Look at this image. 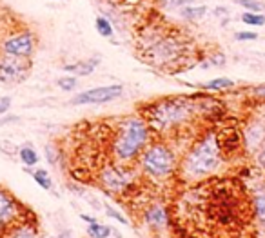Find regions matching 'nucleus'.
Wrapping results in <instances>:
<instances>
[{
    "label": "nucleus",
    "instance_id": "obj_1",
    "mask_svg": "<svg viewBox=\"0 0 265 238\" xmlns=\"http://www.w3.org/2000/svg\"><path fill=\"white\" fill-rule=\"evenodd\" d=\"M224 160L220 140L215 133L203 135L184 156L180 173L187 180H202L215 173Z\"/></svg>",
    "mask_w": 265,
    "mask_h": 238
},
{
    "label": "nucleus",
    "instance_id": "obj_28",
    "mask_svg": "<svg viewBox=\"0 0 265 238\" xmlns=\"http://www.w3.org/2000/svg\"><path fill=\"white\" fill-rule=\"evenodd\" d=\"M254 155H256V162L260 164V167H265V140L260 144V147H258L256 151H254Z\"/></svg>",
    "mask_w": 265,
    "mask_h": 238
},
{
    "label": "nucleus",
    "instance_id": "obj_25",
    "mask_svg": "<svg viewBox=\"0 0 265 238\" xmlns=\"http://www.w3.org/2000/svg\"><path fill=\"white\" fill-rule=\"evenodd\" d=\"M0 151L9 156H15L18 153V147L13 142H9V140H0Z\"/></svg>",
    "mask_w": 265,
    "mask_h": 238
},
{
    "label": "nucleus",
    "instance_id": "obj_19",
    "mask_svg": "<svg viewBox=\"0 0 265 238\" xmlns=\"http://www.w3.org/2000/svg\"><path fill=\"white\" fill-rule=\"evenodd\" d=\"M113 233V229L109 225H103V224H98V222H94V224H89L87 227V234L91 238H109Z\"/></svg>",
    "mask_w": 265,
    "mask_h": 238
},
{
    "label": "nucleus",
    "instance_id": "obj_13",
    "mask_svg": "<svg viewBox=\"0 0 265 238\" xmlns=\"http://www.w3.org/2000/svg\"><path fill=\"white\" fill-rule=\"evenodd\" d=\"M252 207H254V216L260 222L261 227H265V188L258 189L252 197Z\"/></svg>",
    "mask_w": 265,
    "mask_h": 238
},
{
    "label": "nucleus",
    "instance_id": "obj_9",
    "mask_svg": "<svg viewBox=\"0 0 265 238\" xmlns=\"http://www.w3.org/2000/svg\"><path fill=\"white\" fill-rule=\"evenodd\" d=\"M122 93H124V87L118 86V84L93 87V89H87V91H82V93H78V95L73 96L71 104L73 105L108 104V102H111V100H117L118 96H122Z\"/></svg>",
    "mask_w": 265,
    "mask_h": 238
},
{
    "label": "nucleus",
    "instance_id": "obj_7",
    "mask_svg": "<svg viewBox=\"0 0 265 238\" xmlns=\"http://www.w3.org/2000/svg\"><path fill=\"white\" fill-rule=\"evenodd\" d=\"M100 182L108 191L122 193L126 191L133 182V174L127 169V164H111L105 165L100 173Z\"/></svg>",
    "mask_w": 265,
    "mask_h": 238
},
{
    "label": "nucleus",
    "instance_id": "obj_20",
    "mask_svg": "<svg viewBox=\"0 0 265 238\" xmlns=\"http://www.w3.org/2000/svg\"><path fill=\"white\" fill-rule=\"evenodd\" d=\"M33 178H35V182L38 184L42 189H45V191H49V189L53 188V180H51L49 173L45 169H36L35 173H33Z\"/></svg>",
    "mask_w": 265,
    "mask_h": 238
},
{
    "label": "nucleus",
    "instance_id": "obj_27",
    "mask_svg": "<svg viewBox=\"0 0 265 238\" xmlns=\"http://www.w3.org/2000/svg\"><path fill=\"white\" fill-rule=\"evenodd\" d=\"M105 215H108V216H111V218H115V220H118V222H120V224L127 225V220L124 218V216H122V215H120V213H118L117 209H113L111 206H105Z\"/></svg>",
    "mask_w": 265,
    "mask_h": 238
},
{
    "label": "nucleus",
    "instance_id": "obj_11",
    "mask_svg": "<svg viewBox=\"0 0 265 238\" xmlns=\"http://www.w3.org/2000/svg\"><path fill=\"white\" fill-rule=\"evenodd\" d=\"M145 224L151 227H166L167 225V213L162 206H151L144 215Z\"/></svg>",
    "mask_w": 265,
    "mask_h": 238
},
{
    "label": "nucleus",
    "instance_id": "obj_22",
    "mask_svg": "<svg viewBox=\"0 0 265 238\" xmlns=\"http://www.w3.org/2000/svg\"><path fill=\"white\" fill-rule=\"evenodd\" d=\"M242 22L247 24V26H263L265 17L261 13H252V11H245L242 15Z\"/></svg>",
    "mask_w": 265,
    "mask_h": 238
},
{
    "label": "nucleus",
    "instance_id": "obj_33",
    "mask_svg": "<svg viewBox=\"0 0 265 238\" xmlns=\"http://www.w3.org/2000/svg\"><path fill=\"white\" fill-rule=\"evenodd\" d=\"M173 4H176L178 8H184V6H191L193 4V0H171Z\"/></svg>",
    "mask_w": 265,
    "mask_h": 238
},
{
    "label": "nucleus",
    "instance_id": "obj_26",
    "mask_svg": "<svg viewBox=\"0 0 265 238\" xmlns=\"http://www.w3.org/2000/svg\"><path fill=\"white\" fill-rule=\"evenodd\" d=\"M258 35L256 33H252V31H238V33H234V40H238V42H247V40H256Z\"/></svg>",
    "mask_w": 265,
    "mask_h": 238
},
{
    "label": "nucleus",
    "instance_id": "obj_14",
    "mask_svg": "<svg viewBox=\"0 0 265 238\" xmlns=\"http://www.w3.org/2000/svg\"><path fill=\"white\" fill-rule=\"evenodd\" d=\"M6 238H36L35 229L31 227V224L27 222H18L13 227L9 229V233Z\"/></svg>",
    "mask_w": 265,
    "mask_h": 238
},
{
    "label": "nucleus",
    "instance_id": "obj_23",
    "mask_svg": "<svg viewBox=\"0 0 265 238\" xmlns=\"http://www.w3.org/2000/svg\"><path fill=\"white\" fill-rule=\"evenodd\" d=\"M236 4H240L242 8H245L247 11H252V13H261L265 11V6L258 0H234Z\"/></svg>",
    "mask_w": 265,
    "mask_h": 238
},
{
    "label": "nucleus",
    "instance_id": "obj_17",
    "mask_svg": "<svg viewBox=\"0 0 265 238\" xmlns=\"http://www.w3.org/2000/svg\"><path fill=\"white\" fill-rule=\"evenodd\" d=\"M205 13H207L205 6H196V8H191V6H184V8L180 10V15H182L185 20H198V19H202Z\"/></svg>",
    "mask_w": 265,
    "mask_h": 238
},
{
    "label": "nucleus",
    "instance_id": "obj_16",
    "mask_svg": "<svg viewBox=\"0 0 265 238\" xmlns=\"http://www.w3.org/2000/svg\"><path fill=\"white\" fill-rule=\"evenodd\" d=\"M18 158H20V162H22L24 165H27V167H33V165L38 164V153L35 151V147L33 146H24L18 149Z\"/></svg>",
    "mask_w": 265,
    "mask_h": 238
},
{
    "label": "nucleus",
    "instance_id": "obj_32",
    "mask_svg": "<svg viewBox=\"0 0 265 238\" xmlns=\"http://www.w3.org/2000/svg\"><path fill=\"white\" fill-rule=\"evenodd\" d=\"M211 64H215V66H224L225 64V56L222 55V53H218V55H215L211 58Z\"/></svg>",
    "mask_w": 265,
    "mask_h": 238
},
{
    "label": "nucleus",
    "instance_id": "obj_29",
    "mask_svg": "<svg viewBox=\"0 0 265 238\" xmlns=\"http://www.w3.org/2000/svg\"><path fill=\"white\" fill-rule=\"evenodd\" d=\"M45 156H47L49 164H57V158L60 156V153L57 151L53 146H47V147H45Z\"/></svg>",
    "mask_w": 265,
    "mask_h": 238
},
{
    "label": "nucleus",
    "instance_id": "obj_21",
    "mask_svg": "<svg viewBox=\"0 0 265 238\" xmlns=\"http://www.w3.org/2000/svg\"><path fill=\"white\" fill-rule=\"evenodd\" d=\"M96 31H98L100 37H105V38H111L113 37V26L108 19H103V17H98L96 19Z\"/></svg>",
    "mask_w": 265,
    "mask_h": 238
},
{
    "label": "nucleus",
    "instance_id": "obj_30",
    "mask_svg": "<svg viewBox=\"0 0 265 238\" xmlns=\"http://www.w3.org/2000/svg\"><path fill=\"white\" fill-rule=\"evenodd\" d=\"M11 107V96H0V114H6Z\"/></svg>",
    "mask_w": 265,
    "mask_h": 238
},
{
    "label": "nucleus",
    "instance_id": "obj_4",
    "mask_svg": "<svg viewBox=\"0 0 265 238\" xmlns=\"http://www.w3.org/2000/svg\"><path fill=\"white\" fill-rule=\"evenodd\" d=\"M140 165L147 176L156 180H164L171 176L176 169V158L171 147L164 142H153L145 146L140 155Z\"/></svg>",
    "mask_w": 265,
    "mask_h": 238
},
{
    "label": "nucleus",
    "instance_id": "obj_18",
    "mask_svg": "<svg viewBox=\"0 0 265 238\" xmlns=\"http://www.w3.org/2000/svg\"><path fill=\"white\" fill-rule=\"evenodd\" d=\"M202 87L207 89V91H222V89H231V87H234V80H231V78H215L211 82L203 84Z\"/></svg>",
    "mask_w": 265,
    "mask_h": 238
},
{
    "label": "nucleus",
    "instance_id": "obj_15",
    "mask_svg": "<svg viewBox=\"0 0 265 238\" xmlns=\"http://www.w3.org/2000/svg\"><path fill=\"white\" fill-rule=\"evenodd\" d=\"M96 64H98V60H87V62H78V64L64 66V69L69 71V73L78 75V77H86V75L93 73L94 68H96Z\"/></svg>",
    "mask_w": 265,
    "mask_h": 238
},
{
    "label": "nucleus",
    "instance_id": "obj_12",
    "mask_svg": "<svg viewBox=\"0 0 265 238\" xmlns=\"http://www.w3.org/2000/svg\"><path fill=\"white\" fill-rule=\"evenodd\" d=\"M265 140V128L260 124H251L247 128V135H245V142H247V147L252 153L256 151L260 144Z\"/></svg>",
    "mask_w": 265,
    "mask_h": 238
},
{
    "label": "nucleus",
    "instance_id": "obj_6",
    "mask_svg": "<svg viewBox=\"0 0 265 238\" xmlns=\"http://www.w3.org/2000/svg\"><path fill=\"white\" fill-rule=\"evenodd\" d=\"M36 47V38L33 33L29 31H20L9 35L2 44H0V51L2 55L9 56H18V58H29L35 53Z\"/></svg>",
    "mask_w": 265,
    "mask_h": 238
},
{
    "label": "nucleus",
    "instance_id": "obj_5",
    "mask_svg": "<svg viewBox=\"0 0 265 238\" xmlns=\"http://www.w3.org/2000/svg\"><path fill=\"white\" fill-rule=\"evenodd\" d=\"M147 56L145 60H149L154 66H167L178 60L184 53V44L178 37L175 35H166V37L154 38V42L147 47Z\"/></svg>",
    "mask_w": 265,
    "mask_h": 238
},
{
    "label": "nucleus",
    "instance_id": "obj_2",
    "mask_svg": "<svg viewBox=\"0 0 265 238\" xmlns=\"http://www.w3.org/2000/svg\"><path fill=\"white\" fill-rule=\"evenodd\" d=\"M196 113V105L191 98H164L151 104L145 111V122L149 128L160 133L175 131L193 118Z\"/></svg>",
    "mask_w": 265,
    "mask_h": 238
},
{
    "label": "nucleus",
    "instance_id": "obj_31",
    "mask_svg": "<svg viewBox=\"0 0 265 238\" xmlns=\"http://www.w3.org/2000/svg\"><path fill=\"white\" fill-rule=\"evenodd\" d=\"M251 93H252V96H256V98H260V100H265V84L254 86Z\"/></svg>",
    "mask_w": 265,
    "mask_h": 238
},
{
    "label": "nucleus",
    "instance_id": "obj_24",
    "mask_svg": "<svg viewBox=\"0 0 265 238\" xmlns=\"http://www.w3.org/2000/svg\"><path fill=\"white\" fill-rule=\"evenodd\" d=\"M59 87L62 89V91H73L75 87H77V78L75 77H62L59 78Z\"/></svg>",
    "mask_w": 265,
    "mask_h": 238
},
{
    "label": "nucleus",
    "instance_id": "obj_34",
    "mask_svg": "<svg viewBox=\"0 0 265 238\" xmlns=\"http://www.w3.org/2000/svg\"><path fill=\"white\" fill-rule=\"evenodd\" d=\"M80 218L84 220V222H87V224H94V222H96V218H94V216H89V215H80Z\"/></svg>",
    "mask_w": 265,
    "mask_h": 238
},
{
    "label": "nucleus",
    "instance_id": "obj_8",
    "mask_svg": "<svg viewBox=\"0 0 265 238\" xmlns=\"http://www.w3.org/2000/svg\"><path fill=\"white\" fill-rule=\"evenodd\" d=\"M31 71L29 58H18V56L2 55L0 56V82L17 84L24 82Z\"/></svg>",
    "mask_w": 265,
    "mask_h": 238
},
{
    "label": "nucleus",
    "instance_id": "obj_10",
    "mask_svg": "<svg viewBox=\"0 0 265 238\" xmlns=\"http://www.w3.org/2000/svg\"><path fill=\"white\" fill-rule=\"evenodd\" d=\"M18 224V202L0 188V233Z\"/></svg>",
    "mask_w": 265,
    "mask_h": 238
},
{
    "label": "nucleus",
    "instance_id": "obj_3",
    "mask_svg": "<svg viewBox=\"0 0 265 238\" xmlns=\"http://www.w3.org/2000/svg\"><path fill=\"white\" fill-rule=\"evenodd\" d=\"M151 128L142 118H126L113 140V155L118 164H129L142 155L149 142Z\"/></svg>",
    "mask_w": 265,
    "mask_h": 238
},
{
    "label": "nucleus",
    "instance_id": "obj_35",
    "mask_svg": "<svg viewBox=\"0 0 265 238\" xmlns=\"http://www.w3.org/2000/svg\"><path fill=\"white\" fill-rule=\"evenodd\" d=\"M49 238H69V233L66 231L64 234H60V236H49Z\"/></svg>",
    "mask_w": 265,
    "mask_h": 238
}]
</instances>
